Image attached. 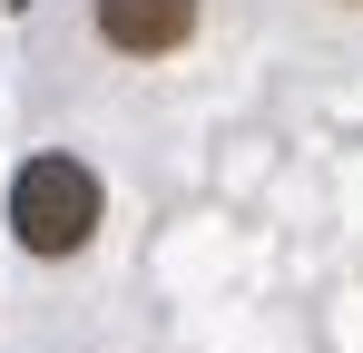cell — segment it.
<instances>
[{
	"label": "cell",
	"instance_id": "cell-2",
	"mask_svg": "<svg viewBox=\"0 0 363 353\" xmlns=\"http://www.w3.org/2000/svg\"><path fill=\"white\" fill-rule=\"evenodd\" d=\"M89 30L118 59H167L196 40V0H89Z\"/></svg>",
	"mask_w": 363,
	"mask_h": 353
},
{
	"label": "cell",
	"instance_id": "cell-1",
	"mask_svg": "<svg viewBox=\"0 0 363 353\" xmlns=\"http://www.w3.org/2000/svg\"><path fill=\"white\" fill-rule=\"evenodd\" d=\"M99 167L89 157H69V147H40V157H20L10 176V235H20V255H79L89 235H99Z\"/></svg>",
	"mask_w": 363,
	"mask_h": 353
}]
</instances>
